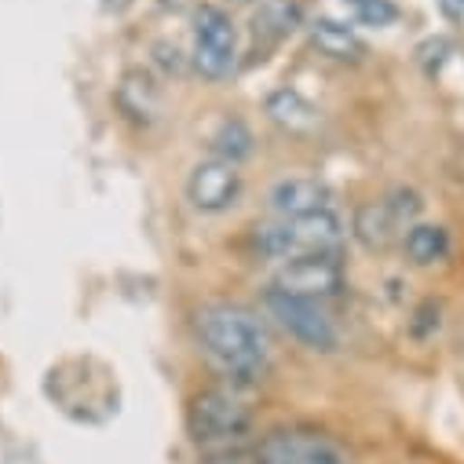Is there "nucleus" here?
Wrapping results in <instances>:
<instances>
[{
    "label": "nucleus",
    "instance_id": "1",
    "mask_svg": "<svg viewBox=\"0 0 464 464\" xmlns=\"http://www.w3.org/2000/svg\"><path fill=\"white\" fill-rule=\"evenodd\" d=\"M198 340L216 370L238 388L264 381L271 366V336L256 311L242 304H205L194 318Z\"/></svg>",
    "mask_w": 464,
    "mask_h": 464
},
{
    "label": "nucleus",
    "instance_id": "2",
    "mask_svg": "<svg viewBox=\"0 0 464 464\" xmlns=\"http://www.w3.org/2000/svg\"><path fill=\"white\" fill-rule=\"evenodd\" d=\"M253 406L246 399V392L238 384H219V388H205L194 395L190 410H187V428L190 439L205 450V453H219V450H238L249 442L253 435Z\"/></svg>",
    "mask_w": 464,
    "mask_h": 464
},
{
    "label": "nucleus",
    "instance_id": "3",
    "mask_svg": "<svg viewBox=\"0 0 464 464\" xmlns=\"http://www.w3.org/2000/svg\"><path fill=\"white\" fill-rule=\"evenodd\" d=\"M343 223L336 208L311 212V216H293L278 223L256 227V249L267 260H293V256H340L343 246Z\"/></svg>",
    "mask_w": 464,
    "mask_h": 464
},
{
    "label": "nucleus",
    "instance_id": "4",
    "mask_svg": "<svg viewBox=\"0 0 464 464\" xmlns=\"http://www.w3.org/2000/svg\"><path fill=\"white\" fill-rule=\"evenodd\" d=\"M420 216V194L417 190H406V187H395L392 194H384L381 201H366L355 219H352V235L370 249V253H384L392 249L395 242L406 238V230Z\"/></svg>",
    "mask_w": 464,
    "mask_h": 464
},
{
    "label": "nucleus",
    "instance_id": "5",
    "mask_svg": "<svg viewBox=\"0 0 464 464\" xmlns=\"http://www.w3.org/2000/svg\"><path fill=\"white\" fill-rule=\"evenodd\" d=\"M253 450L260 464H352V453L318 428H275Z\"/></svg>",
    "mask_w": 464,
    "mask_h": 464
},
{
    "label": "nucleus",
    "instance_id": "6",
    "mask_svg": "<svg viewBox=\"0 0 464 464\" xmlns=\"http://www.w3.org/2000/svg\"><path fill=\"white\" fill-rule=\"evenodd\" d=\"M194 70L208 81L230 77L238 63V26L223 8L205 5L194 15Z\"/></svg>",
    "mask_w": 464,
    "mask_h": 464
},
{
    "label": "nucleus",
    "instance_id": "7",
    "mask_svg": "<svg viewBox=\"0 0 464 464\" xmlns=\"http://www.w3.org/2000/svg\"><path fill=\"white\" fill-rule=\"evenodd\" d=\"M267 314L304 347L311 352H333L340 343V333H336V322L333 314L318 304V300H304V296H285L278 289H267V300H264Z\"/></svg>",
    "mask_w": 464,
    "mask_h": 464
},
{
    "label": "nucleus",
    "instance_id": "8",
    "mask_svg": "<svg viewBox=\"0 0 464 464\" xmlns=\"http://www.w3.org/2000/svg\"><path fill=\"white\" fill-rule=\"evenodd\" d=\"M271 289L285 296H304V300H333L343 289V264L340 256H293L278 267Z\"/></svg>",
    "mask_w": 464,
    "mask_h": 464
},
{
    "label": "nucleus",
    "instance_id": "9",
    "mask_svg": "<svg viewBox=\"0 0 464 464\" xmlns=\"http://www.w3.org/2000/svg\"><path fill=\"white\" fill-rule=\"evenodd\" d=\"M238 198H242V172H238V165L208 158V161L190 169V176H187V201L198 212H227Z\"/></svg>",
    "mask_w": 464,
    "mask_h": 464
},
{
    "label": "nucleus",
    "instance_id": "10",
    "mask_svg": "<svg viewBox=\"0 0 464 464\" xmlns=\"http://www.w3.org/2000/svg\"><path fill=\"white\" fill-rule=\"evenodd\" d=\"M267 205H271V212L278 219L311 216V212L333 208V190L322 179H314V176H282V179L271 183Z\"/></svg>",
    "mask_w": 464,
    "mask_h": 464
},
{
    "label": "nucleus",
    "instance_id": "11",
    "mask_svg": "<svg viewBox=\"0 0 464 464\" xmlns=\"http://www.w3.org/2000/svg\"><path fill=\"white\" fill-rule=\"evenodd\" d=\"M264 113L278 129H285L293 136H304V132L318 129V106L304 92H296V88H275L264 99Z\"/></svg>",
    "mask_w": 464,
    "mask_h": 464
},
{
    "label": "nucleus",
    "instance_id": "12",
    "mask_svg": "<svg viewBox=\"0 0 464 464\" xmlns=\"http://www.w3.org/2000/svg\"><path fill=\"white\" fill-rule=\"evenodd\" d=\"M307 30H311V44H314L322 55H329V59H340V63L352 59V63H355V59L366 55V44L359 41V34L347 26V23L318 19V23H311Z\"/></svg>",
    "mask_w": 464,
    "mask_h": 464
},
{
    "label": "nucleus",
    "instance_id": "13",
    "mask_svg": "<svg viewBox=\"0 0 464 464\" xmlns=\"http://www.w3.org/2000/svg\"><path fill=\"white\" fill-rule=\"evenodd\" d=\"M402 249L417 267H435L450 256V230L439 223H413L402 238Z\"/></svg>",
    "mask_w": 464,
    "mask_h": 464
},
{
    "label": "nucleus",
    "instance_id": "14",
    "mask_svg": "<svg viewBox=\"0 0 464 464\" xmlns=\"http://www.w3.org/2000/svg\"><path fill=\"white\" fill-rule=\"evenodd\" d=\"M304 23V8L300 0H264L253 26H256V37L264 41H282L289 37L296 26Z\"/></svg>",
    "mask_w": 464,
    "mask_h": 464
},
{
    "label": "nucleus",
    "instance_id": "15",
    "mask_svg": "<svg viewBox=\"0 0 464 464\" xmlns=\"http://www.w3.org/2000/svg\"><path fill=\"white\" fill-rule=\"evenodd\" d=\"M208 147H212V158L238 165V161H246V158L253 154V132H249V125H246V121L227 118V121H219V129L212 132Z\"/></svg>",
    "mask_w": 464,
    "mask_h": 464
},
{
    "label": "nucleus",
    "instance_id": "16",
    "mask_svg": "<svg viewBox=\"0 0 464 464\" xmlns=\"http://www.w3.org/2000/svg\"><path fill=\"white\" fill-rule=\"evenodd\" d=\"M347 8L362 26H392L399 19V8L392 0H347Z\"/></svg>",
    "mask_w": 464,
    "mask_h": 464
},
{
    "label": "nucleus",
    "instance_id": "17",
    "mask_svg": "<svg viewBox=\"0 0 464 464\" xmlns=\"http://www.w3.org/2000/svg\"><path fill=\"white\" fill-rule=\"evenodd\" d=\"M201 464H260L256 460V450L249 446H238V450H219V453H205Z\"/></svg>",
    "mask_w": 464,
    "mask_h": 464
},
{
    "label": "nucleus",
    "instance_id": "18",
    "mask_svg": "<svg viewBox=\"0 0 464 464\" xmlns=\"http://www.w3.org/2000/svg\"><path fill=\"white\" fill-rule=\"evenodd\" d=\"M446 15H464V0H439Z\"/></svg>",
    "mask_w": 464,
    "mask_h": 464
},
{
    "label": "nucleus",
    "instance_id": "19",
    "mask_svg": "<svg viewBox=\"0 0 464 464\" xmlns=\"http://www.w3.org/2000/svg\"><path fill=\"white\" fill-rule=\"evenodd\" d=\"M246 5H253V0H246Z\"/></svg>",
    "mask_w": 464,
    "mask_h": 464
}]
</instances>
